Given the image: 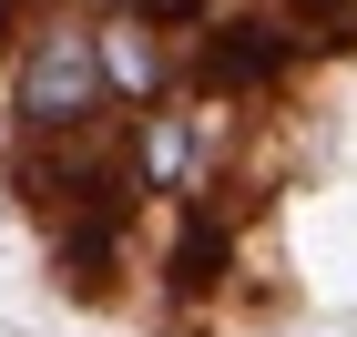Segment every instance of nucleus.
Listing matches in <instances>:
<instances>
[{"mask_svg": "<svg viewBox=\"0 0 357 337\" xmlns=\"http://www.w3.org/2000/svg\"><path fill=\"white\" fill-rule=\"evenodd\" d=\"M10 133L21 143H82L112 133V92H102V52H92V21L61 0L21 31L10 52Z\"/></svg>", "mask_w": 357, "mask_h": 337, "instance_id": "nucleus-1", "label": "nucleus"}, {"mask_svg": "<svg viewBox=\"0 0 357 337\" xmlns=\"http://www.w3.org/2000/svg\"><path fill=\"white\" fill-rule=\"evenodd\" d=\"M296 72H306V41L275 21V10L215 0V10L184 31V92L194 103H275Z\"/></svg>", "mask_w": 357, "mask_h": 337, "instance_id": "nucleus-2", "label": "nucleus"}, {"mask_svg": "<svg viewBox=\"0 0 357 337\" xmlns=\"http://www.w3.org/2000/svg\"><path fill=\"white\" fill-rule=\"evenodd\" d=\"M194 164H204V103L194 92H174V103H153V112L123 123V184H133V204H153V195L184 204Z\"/></svg>", "mask_w": 357, "mask_h": 337, "instance_id": "nucleus-3", "label": "nucleus"}, {"mask_svg": "<svg viewBox=\"0 0 357 337\" xmlns=\"http://www.w3.org/2000/svg\"><path fill=\"white\" fill-rule=\"evenodd\" d=\"M92 52H102V92H112V123H133V112L174 103L184 92V52H174L153 21H133V10H112V21H92Z\"/></svg>", "mask_w": 357, "mask_h": 337, "instance_id": "nucleus-4", "label": "nucleus"}, {"mask_svg": "<svg viewBox=\"0 0 357 337\" xmlns=\"http://www.w3.org/2000/svg\"><path fill=\"white\" fill-rule=\"evenodd\" d=\"M164 297H225L235 286V215H225V195H184V215H174V246H164Z\"/></svg>", "mask_w": 357, "mask_h": 337, "instance_id": "nucleus-5", "label": "nucleus"}, {"mask_svg": "<svg viewBox=\"0 0 357 337\" xmlns=\"http://www.w3.org/2000/svg\"><path fill=\"white\" fill-rule=\"evenodd\" d=\"M204 10H215V0H133V21H153L164 41H184V31L204 21Z\"/></svg>", "mask_w": 357, "mask_h": 337, "instance_id": "nucleus-6", "label": "nucleus"}, {"mask_svg": "<svg viewBox=\"0 0 357 337\" xmlns=\"http://www.w3.org/2000/svg\"><path fill=\"white\" fill-rule=\"evenodd\" d=\"M112 10H133V0H82V21H112Z\"/></svg>", "mask_w": 357, "mask_h": 337, "instance_id": "nucleus-7", "label": "nucleus"}, {"mask_svg": "<svg viewBox=\"0 0 357 337\" xmlns=\"http://www.w3.org/2000/svg\"><path fill=\"white\" fill-rule=\"evenodd\" d=\"M245 10H275V0H245Z\"/></svg>", "mask_w": 357, "mask_h": 337, "instance_id": "nucleus-8", "label": "nucleus"}]
</instances>
